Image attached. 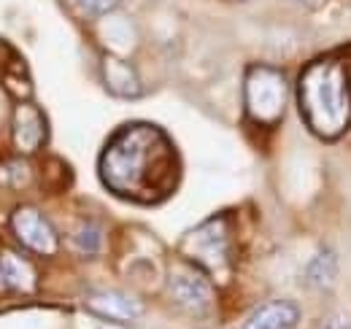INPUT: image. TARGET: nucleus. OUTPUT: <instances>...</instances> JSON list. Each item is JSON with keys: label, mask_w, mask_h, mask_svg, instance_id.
<instances>
[{"label": "nucleus", "mask_w": 351, "mask_h": 329, "mask_svg": "<svg viewBox=\"0 0 351 329\" xmlns=\"http://www.w3.org/2000/svg\"><path fill=\"white\" fill-rule=\"evenodd\" d=\"M76 248L82 251V254H97L100 246H103V230L97 227V224H84L79 232H76Z\"/></svg>", "instance_id": "2eb2a0df"}, {"label": "nucleus", "mask_w": 351, "mask_h": 329, "mask_svg": "<svg viewBox=\"0 0 351 329\" xmlns=\"http://www.w3.org/2000/svg\"><path fill=\"white\" fill-rule=\"evenodd\" d=\"M0 84L16 97V100H27L33 92L30 82V71L25 65V60L19 57V51L0 38Z\"/></svg>", "instance_id": "1a4fd4ad"}, {"label": "nucleus", "mask_w": 351, "mask_h": 329, "mask_svg": "<svg viewBox=\"0 0 351 329\" xmlns=\"http://www.w3.org/2000/svg\"><path fill=\"white\" fill-rule=\"evenodd\" d=\"M335 273H338V259H335V254H332L330 248H322V251L311 259V265H308L306 281L311 284V287L324 289L332 284Z\"/></svg>", "instance_id": "ddd939ff"}, {"label": "nucleus", "mask_w": 351, "mask_h": 329, "mask_svg": "<svg viewBox=\"0 0 351 329\" xmlns=\"http://www.w3.org/2000/svg\"><path fill=\"white\" fill-rule=\"evenodd\" d=\"M289 103V82L278 68L252 65L243 79V106L254 124L273 127L281 122Z\"/></svg>", "instance_id": "7ed1b4c3"}, {"label": "nucleus", "mask_w": 351, "mask_h": 329, "mask_svg": "<svg viewBox=\"0 0 351 329\" xmlns=\"http://www.w3.org/2000/svg\"><path fill=\"white\" fill-rule=\"evenodd\" d=\"M97 173L111 195L138 206H157L176 192L181 160L165 130L135 122L108 138L100 151Z\"/></svg>", "instance_id": "f257e3e1"}, {"label": "nucleus", "mask_w": 351, "mask_h": 329, "mask_svg": "<svg viewBox=\"0 0 351 329\" xmlns=\"http://www.w3.org/2000/svg\"><path fill=\"white\" fill-rule=\"evenodd\" d=\"M181 251L206 273H227L232 267V232L224 216H214L181 238Z\"/></svg>", "instance_id": "20e7f679"}, {"label": "nucleus", "mask_w": 351, "mask_h": 329, "mask_svg": "<svg viewBox=\"0 0 351 329\" xmlns=\"http://www.w3.org/2000/svg\"><path fill=\"white\" fill-rule=\"evenodd\" d=\"M300 324V308L289 300H270L252 310L241 329H295Z\"/></svg>", "instance_id": "9d476101"}, {"label": "nucleus", "mask_w": 351, "mask_h": 329, "mask_svg": "<svg viewBox=\"0 0 351 329\" xmlns=\"http://www.w3.org/2000/svg\"><path fill=\"white\" fill-rule=\"evenodd\" d=\"M11 232L16 235V241L25 248H30L33 254L51 256L60 248L57 230L51 227V221L46 219L38 208L19 206L11 213Z\"/></svg>", "instance_id": "39448f33"}, {"label": "nucleus", "mask_w": 351, "mask_h": 329, "mask_svg": "<svg viewBox=\"0 0 351 329\" xmlns=\"http://www.w3.org/2000/svg\"><path fill=\"white\" fill-rule=\"evenodd\" d=\"M322 329H351V324L343 316H330V319H324Z\"/></svg>", "instance_id": "dca6fc26"}, {"label": "nucleus", "mask_w": 351, "mask_h": 329, "mask_svg": "<svg viewBox=\"0 0 351 329\" xmlns=\"http://www.w3.org/2000/svg\"><path fill=\"white\" fill-rule=\"evenodd\" d=\"M36 284H38V276H36V270L22 256H16L11 251L0 254V294H8V291H16V294L36 291Z\"/></svg>", "instance_id": "f8f14e48"}, {"label": "nucleus", "mask_w": 351, "mask_h": 329, "mask_svg": "<svg viewBox=\"0 0 351 329\" xmlns=\"http://www.w3.org/2000/svg\"><path fill=\"white\" fill-rule=\"evenodd\" d=\"M11 132H14V146L25 154L38 151L49 138V124L41 108L30 100H19L14 106V119H11Z\"/></svg>", "instance_id": "0eeeda50"}, {"label": "nucleus", "mask_w": 351, "mask_h": 329, "mask_svg": "<svg viewBox=\"0 0 351 329\" xmlns=\"http://www.w3.org/2000/svg\"><path fill=\"white\" fill-rule=\"evenodd\" d=\"M62 5L82 19H103L119 8V0H62Z\"/></svg>", "instance_id": "4468645a"}, {"label": "nucleus", "mask_w": 351, "mask_h": 329, "mask_svg": "<svg viewBox=\"0 0 351 329\" xmlns=\"http://www.w3.org/2000/svg\"><path fill=\"white\" fill-rule=\"evenodd\" d=\"M295 3H313V0H295Z\"/></svg>", "instance_id": "f3484780"}, {"label": "nucleus", "mask_w": 351, "mask_h": 329, "mask_svg": "<svg viewBox=\"0 0 351 329\" xmlns=\"http://www.w3.org/2000/svg\"><path fill=\"white\" fill-rule=\"evenodd\" d=\"M298 108L308 130L335 141L351 130V73L335 57L313 60L298 79Z\"/></svg>", "instance_id": "f03ea898"}, {"label": "nucleus", "mask_w": 351, "mask_h": 329, "mask_svg": "<svg viewBox=\"0 0 351 329\" xmlns=\"http://www.w3.org/2000/svg\"><path fill=\"white\" fill-rule=\"evenodd\" d=\"M168 287L176 302L189 313H208L214 308V287L197 267H176Z\"/></svg>", "instance_id": "423d86ee"}, {"label": "nucleus", "mask_w": 351, "mask_h": 329, "mask_svg": "<svg viewBox=\"0 0 351 329\" xmlns=\"http://www.w3.org/2000/svg\"><path fill=\"white\" fill-rule=\"evenodd\" d=\"M87 305L92 308V313L111 319V321H135L143 310L135 297L122 294V291H97L89 297Z\"/></svg>", "instance_id": "9b49d317"}, {"label": "nucleus", "mask_w": 351, "mask_h": 329, "mask_svg": "<svg viewBox=\"0 0 351 329\" xmlns=\"http://www.w3.org/2000/svg\"><path fill=\"white\" fill-rule=\"evenodd\" d=\"M100 76H103L106 89H108L111 95H117V97L132 100V97H141V92H143L135 68H132L128 60L114 57L111 51H106V54L100 57Z\"/></svg>", "instance_id": "6e6552de"}]
</instances>
